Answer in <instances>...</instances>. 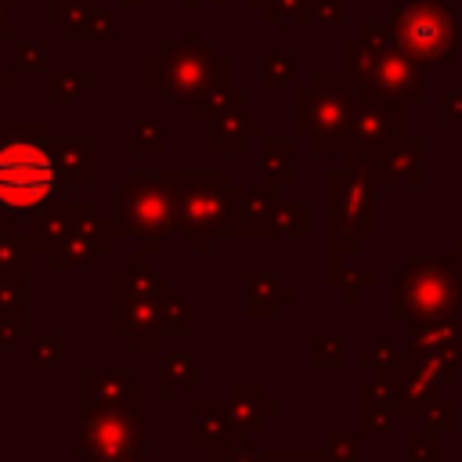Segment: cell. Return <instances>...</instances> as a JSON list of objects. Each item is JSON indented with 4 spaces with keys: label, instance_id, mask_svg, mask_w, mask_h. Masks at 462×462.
<instances>
[{
    "label": "cell",
    "instance_id": "23",
    "mask_svg": "<svg viewBox=\"0 0 462 462\" xmlns=\"http://www.w3.org/2000/svg\"><path fill=\"white\" fill-rule=\"evenodd\" d=\"M260 170H263V188H282L292 180V141L267 137L260 152Z\"/></svg>",
    "mask_w": 462,
    "mask_h": 462
},
{
    "label": "cell",
    "instance_id": "2",
    "mask_svg": "<svg viewBox=\"0 0 462 462\" xmlns=\"http://www.w3.org/2000/svg\"><path fill=\"white\" fill-rule=\"evenodd\" d=\"M350 79L361 94L393 101V105H422V65L408 58L397 43L390 25L365 22L354 40L343 43Z\"/></svg>",
    "mask_w": 462,
    "mask_h": 462
},
{
    "label": "cell",
    "instance_id": "34",
    "mask_svg": "<svg viewBox=\"0 0 462 462\" xmlns=\"http://www.w3.org/2000/svg\"><path fill=\"white\" fill-rule=\"evenodd\" d=\"M61 350H65V339L61 336H32L29 339V357L36 368H51L61 361Z\"/></svg>",
    "mask_w": 462,
    "mask_h": 462
},
{
    "label": "cell",
    "instance_id": "26",
    "mask_svg": "<svg viewBox=\"0 0 462 462\" xmlns=\"http://www.w3.org/2000/svg\"><path fill=\"white\" fill-rule=\"evenodd\" d=\"M242 90L238 87H217V90H209L199 105H195V116L199 119H206V123H220V119H227V116H235V112H242Z\"/></svg>",
    "mask_w": 462,
    "mask_h": 462
},
{
    "label": "cell",
    "instance_id": "51",
    "mask_svg": "<svg viewBox=\"0 0 462 462\" xmlns=\"http://www.w3.org/2000/svg\"><path fill=\"white\" fill-rule=\"evenodd\" d=\"M0 87H11V76H4V79H0Z\"/></svg>",
    "mask_w": 462,
    "mask_h": 462
},
{
    "label": "cell",
    "instance_id": "4",
    "mask_svg": "<svg viewBox=\"0 0 462 462\" xmlns=\"http://www.w3.org/2000/svg\"><path fill=\"white\" fill-rule=\"evenodd\" d=\"M462 303V278L455 256H411L393 289V314L415 321H455Z\"/></svg>",
    "mask_w": 462,
    "mask_h": 462
},
{
    "label": "cell",
    "instance_id": "43",
    "mask_svg": "<svg viewBox=\"0 0 462 462\" xmlns=\"http://www.w3.org/2000/svg\"><path fill=\"white\" fill-rule=\"evenodd\" d=\"M339 14H343V0H310V4H307V18L339 22Z\"/></svg>",
    "mask_w": 462,
    "mask_h": 462
},
{
    "label": "cell",
    "instance_id": "24",
    "mask_svg": "<svg viewBox=\"0 0 462 462\" xmlns=\"http://www.w3.org/2000/svg\"><path fill=\"white\" fill-rule=\"evenodd\" d=\"M249 137H260V123L242 119V116L235 112V116H227V119L213 123L209 144H213V152H220V155H224V152H242Z\"/></svg>",
    "mask_w": 462,
    "mask_h": 462
},
{
    "label": "cell",
    "instance_id": "20",
    "mask_svg": "<svg viewBox=\"0 0 462 462\" xmlns=\"http://www.w3.org/2000/svg\"><path fill=\"white\" fill-rule=\"evenodd\" d=\"M134 390L126 368L119 372H97V368H83V411L87 408H101V404H116Z\"/></svg>",
    "mask_w": 462,
    "mask_h": 462
},
{
    "label": "cell",
    "instance_id": "39",
    "mask_svg": "<svg viewBox=\"0 0 462 462\" xmlns=\"http://www.w3.org/2000/svg\"><path fill=\"white\" fill-rule=\"evenodd\" d=\"M372 282H375V274H372V271H339L332 285H339V289H343V296H346V300H354V296H357L365 285H372Z\"/></svg>",
    "mask_w": 462,
    "mask_h": 462
},
{
    "label": "cell",
    "instance_id": "6",
    "mask_svg": "<svg viewBox=\"0 0 462 462\" xmlns=\"http://www.w3.org/2000/svg\"><path fill=\"white\" fill-rule=\"evenodd\" d=\"M87 462H144V390L134 386L123 401L83 411Z\"/></svg>",
    "mask_w": 462,
    "mask_h": 462
},
{
    "label": "cell",
    "instance_id": "11",
    "mask_svg": "<svg viewBox=\"0 0 462 462\" xmlns=\"http://www.w3.org/2000/svg\"><path fill=\"white\" fill-rule=\"evenodd\" d=\"M177 177V231L191 238H213L231 227L235 184L220 170L173 173Z\"/></svg>",
    "mask_w": 462,
    "mask_h": 462
},
{
    "label": "cell",
    "instance_id": "42",
    "mask_svg": "<svg viewBox=\"0 0 462 462\" xmlns=\"http://www.w3.org/2000/svg\"><path fill=\"white\" fill-rule=\"evenodd\" d=\"M393 361H397V354H393L390 343H375L372 350L361 354V365H368V368H390Z\"/></svg>",
    "mask_w": 462,
    "mask_h": 462
},
{
    "label": "cell",
    "instance_id": "38",
    "mask_svg": "<svg viewBox=\"0 0 462 462\" xmlns=\"http://www.w3.org/2000/svg\"><path fill=\"white\" fill-rule=\"evenodd\" d=\"M343 361V343L336 336H310V365H339Z\"/></svg>",
    "mask_w": 462,
    "mask_h": 462
},
{
    "label": "cell",
    "instance_id": "50",
    "mask_svg": "<svg viewBox=\"0 0 462 462\" xmlns=\"http://www.w3.org/2000/svg\"><path fill=\"white\" fill-rule=\"evenodd\" d=\"M116 4H126V7H137V4H144V0H116Z\"/></svg>",
    "mask_w": 462,
    "mask_h": 462
},
{
    "label": "cell",
    "instance_id": "49",
    "mask_svg": "<svg viewBox=\"0 0 462 462\" xmlns=\"http://www.w3.org/2000/svg\"><path fill=\"white\" fill-rule=\"evenodd\" d=\"M455 260H458V278H462V242H458V253H455Z\"/></svg>",
    "mask_w": 462,
    "mask_h": 462
},
{
    "label": "cell",
    "instance_id": "32",
    "mask_svg": "<svg viewBox=\"0 0 462 462\" xmlns=\"http://www.w3.org/2000/svg\"><path fill=\"white\" fill-rule=\"evenodd\" d=\"M242 437H245V433H238V430H231L227 437H220V440L213 444V462H263L260 455H253V451L245 448Z\"/></svg>",
    "mask_w": 462,
    "mask_h": 462
},
{
    "label": "cell",
    "instance_id": "27",
    "mask_svg": "<svg viewBox=\"0 0 462 462\" xmlns=\"http://www.w3.org/2000/svg\"><path fill=\"white\" fill-rule=\"evenodd\" d=\"M263 235H307V206L303 202H274V209L267 213V224H263Z\"/></svg>",
    "mask_w": 462,
    "mask_h": 462
},
{
    "label": "cell",
    "instance_id": "10",
    "mask_svg": "<svg viewBox=\"0 0 462 462\" xmlns=\"http://www.w3.org/2000/svg\"><path fill=\"white\" fill-rule=\"evenodd\" d=\"M159 278L155 271L141 267V256H130V263L116 274L112 292V321L119 332L130 336L134 350H155L162 339V318H159Z\"/></svg>",
    "mask_w": 462,
    "mask_h": 462
},
{
    "label": "cell",
    "instance_id": "40",
    "mask_svg": "<svg viewBox=\"0 0 462 462\" xmlns=\"http://www.w3.org/2000/svg\"><path fill=\"white\" fill-rule=\"evenodd\" d=\"M393 415L397 411H390V408H361V433H383V430H390Z\"/></svg>",
    "mask_w": 462,
    "mask_h": 462
},
{
    "label": "cell",
    "instance_id": "37",
    "mask_svg": "<svg viewBox=\"0 0 462 462\" xmlns=\"http://www.w3.org/2000/svg\"><path fill=\"white\" fill-rule=\"evenodd\" d=\"M292 69H296L292 58H274V54H267V58L260 61V83L271 87V90H274V87H285V83L292 79Z\"/></svg>",
    "mask_w": 462,
    "mask_h": 462
},
{
    "label": "cell",
    "instance_id": "18",
    "mask_svg": "<svg viewBox=\"0 0 462 462\" xmlns=\"http://www.w3.org/2000/svg\"><path fill=\"white\" fill-rule=\"evenodd\" d=\"M227 411H231V426L238 433H256L263 426V419L274 415V401H267L260 386H231Z\"/></svg>",
    "mask_w": 462,
    "mask_h": 462
},
{
    "label": "cell",
    "instance_id": "13",
    "mask_svg": "<svg viewBox=\"0 0 462 462\" xmlns=\"http://www.w3.org/2000/svg\"><path fill=\"white\" fill-rule=\"evenodd\" d=\"M116 235H123V224H119V220H116V224H105V220L90 217V220L76 224L65 238H58V242L47 249V267H51V271L83 267V263L97 260L101 253H108V245H112Z\"/></svg>",
    "mask_w": 462,
    "mask_h": 462
},
{
    "label": "cell",
    "instance_id": "12",
    "mask_svg": "<svg viewBox=\"0 0 462 462\" xmlns=\"http://www.w3.org/2000/svg\"><path fill=\"white\" fill-rule=\"evenodd\" d=\"M408 130V116L404 105L372 97V94H354V116H350V134H346V148L339 155H372L383 144H390L393 137H401Z\"/></svg>",
    "mask_w": 462,
    "mask_h": 462
},
{
    "label": "cell",
    "instance_id": "14",
    "mask_svg": "<svg viewBox=\"0 0 462 462\" xmlns=\"http://www.w3.org/2000/svg\"><path fill=\"white\" fill-rule=\"evenodd\" d=\"M422 152H426L422 141L401 134L365 159L379 184H422Z\"/></svg>",
    "mask_w": 462,
    "mask_h": 462
},
{
    "label": "cell",
    "instance_id": "25",
    "mask_svg": "<svg viewBox=\"0 0 462 462\" xmlns=\"http://www.w3.org/2000/svg\"><path fill=\"white\" fill-rule=\"evenodd\" d=\"M199 375V361L195 354L188 350H177V354H166L159 361V379H162V397H177L184 386H191Z\"/></svg>",
    "mask_w": 462,
    "mask_h": 462
},
{
    "label": "cell",
    "instance_id": "28",
    "mask_svg": "<svg viewBox=\"0 0 462 462\" xmlns=\"http://www.w3.org/2000/svg\"><path fill=\"white\" fill-rule=\"evenodd\" d=\"M159 318H162V332H177V336H188V332H191L188 303H184L180 292L170 289V285L159 289Z\"/></svg>",
    "mask_w": 462,
    "mask_h": 462
},
{
    "label": "cell",
    "instance_id": "31",
    "mask_svg": "<svg viewBox=\"0 0 462 462\" xmlns=\"http://www.w3.org/2000/svg\"><path fill=\"white\" fill-rule=\"evenodd\" d=\"M419 419H426V430H433V433H455V430H458V422H455V401H448L444 393L433 397V401L419 411Z\"/></svg>",
    "mask_w": 462,
    "mask_h": 462
},
{
    "label": "cell",
    "instance_id": "48",
    "mask_svg": "<svg viewBox=\"0 0 462 462\" xmlns=\"http://www.w3.org/2000/svg\"><path fill=\"white\" fill-rule=\"evenodd\" d=\"M263 462H296L292 455H263Z\"/></svg>",
    "mask_w": 462,
    "mask_h": 462
},
{
    "label": "cell",
    "instance_id": "7",
    "mask_svg": "<svg viewBox=\"0 0 462 462\" xmlns=\"http://www.w3.org/2000/svg\"><path fill=\"white\" fill-rule=\"evenodd\" d=\"M227 61L195 40H166L159 54L148 58V87L162 90L173 101L199 105L209 90L224 83Z\"/></svg>",
    "mask_w": 462,
    "mask_h": 462
},
{
    "label": "cell",
    "instance_id": "36",
    "mask_svg": "<svg viewBox=\"0 0 462 462\" xmlns=\"http://www.w3.org/2000/svg\"><path fill=\"white\" fill-rule=\"evenodd\" d=\"M253 7H260L263 11V18L267 22H274V18H300V22H307V4L310 0H249Z\"/></svg>",
    "mask_w": 462,
    "mask_h": 462
},
{
    "label": "cell",
    "instance_id": "15",
    "mask_svg": "<svg viewBox=\"0 0 462 462\" xmlns=\"http://www.w3.org/2000/svg\"><path fill=\"white\" fill-rule=\"evenodd\" d=\"M90 217H94V206H72V202H61L58 199V202H51V206H43V209L32 213V224L25 231V238L36 249H51L58 238H65L76 224H83Z\"/></svg>",
    "mask_w": 462,
    "mask_h": 462
},
{
    "label": "cell",
    "instance_id": "41",
    "mask_svg": "<svg viewBox=\"0 0 462 462\" xmlns=\"http://www.w3.org/2000/svg\"><path fill=\"white\" fill-rule=\"evenodd\" d=\"M43 58H47L43 43H32V47L22 43V47H18V61H14V69H18V72H25V69H29V72H40V69H43Z\"/></svg>",
    "mask_w": 462,
    "mask_h": 462
},
{
    "label": "cell",
    "instance_id": "35",
    "mask_svg": "<svg viewBox=\"0 0 462 462\" xmlns=\"http://www.w3.org/2000/svg\"><path fill=\"white\" fill-rule=\"evenodd\" d=\"M408 458H411V462H440V458H444L440 437H437L433 430L411 433V437H408Z\"/></svg>",
    "mask_w": 462,
    "mask_h": 462
},
{
    "label": "cell",
    "instance_id": "47",
    "mask_svg": "<svg viewBox=\"0 0 462 462\" xmlns=\"http://www.w3.org/2000/svg\"><path fill=\"white\" fill-rule=\"evenodd\" d=\"M455 350H458V361H462V321H455Z\"/></svg>",
    "mask_w": 462,
    "mask_h": 462
},
{
    "label": "cell",
    "instance_id": "1",
    "mask_svg": "<svg viewBox=\"0 0 462 462\" xmlns=\"http://www.w3.org/2000/svg\"><path fill=\"white\" fill-rule=\"evenodd\" d=\"M47 123H0V209L7 217L36 213L61 199L65 177L54 152L43 148Z\"/></svg>",
    "mask_w": 462,
    "mask_h": 462
},
{
    "label": "cell",
    "instance_id": "5",
    "mask_svg": "<svg viewBox=\"0 0 462 462\" xmlns=\"http://www.w3.org/2000/svg\"><path fill=\"white\" fill-rule=\"evenodd\" d=\"M354 79L346 76H328V72H314L310 87L296 90L292 101V119H296V134L310 141L314 152H343L346 148V134H350V116H354Z\"/></svg>",
    "mask_w": 462,
    "mask_h": 462
},
{
    "label": "cell",
    "instance_id": "8",
    "mask_svg": "<svg viewBox=\"0 0 462 462\" xmlns=\"http://www.w3.org/2000/svg\"><path fill=\"white\" fill-rule=\"evenodd\" d=\"M123 235H148V249H159L166 231H177V177L134 173L112 191Z\"/></svg>",
    "mask_w": 462,
    "mask_h": 462
},
{
    "label": "cell",
    "instance_id": "3",
    "mask_svg": "<svg viewBox=\"0 0 462 462\" xmlns=\"http://www.w3.org/2000/svg\"><path fill=\"white\" fill-rule=\"evenodd\" d=\"M375 188L365 155H343V166L328 173V282L339 274V256L375 231Z\"/></svg>",
    "mask_w": 462,
    "mask_h": 462
},
{
    "label": "cell",
    "instance_id": "19",
    "mask_svg": "<svg viewBox=\"0 0 462 462\" xmlns=\"http://www.w3.org/2000/svg\"><path fill=\"white\" fill-rule=\"evenodd\" d=\"M32 282L29 271H0V321H14L18 328H29L32 318Z\"/></svg>",
    "mask_w": 462,
    "mask_h": 462
},
{
    "label": "cell",
    "instance_id": "22",
    "mask_svg": "<svg viewBox=\"0 0 462 462\" xmlns=\"http://www.w3.org/2000/svg\"><path fill=\"white\" fill-rule=\"evenodd\" d=\"M195 444L199 448H213L220 437H227L235 426H231V411H227V401H199L195 404Z\"/></svg>",
    "mask_w": 462,
    "mask_h": 462
},
{
    "label": "cell",
    "instance_id": "29",
    "mask_svg": "<svg viewBox=\"0 0 462 462\" xmlns=\"http://www.w3.org/2000/svg\"><path fill=\"white\" fill-rule=\"evenodd\" d=\"M32 267V245L29 238H18L11 224L0 231V271H29Z\"/></svg>",
    "mask_w": 462,
    "mask_h": 462
},
{
    "label": "cell",
    "instance_id": "52",
    "mask_svg": "<svg viewBox=\"0 0 462 462\" xmlns=\"http://www.w3.org/2000/svg\"><path fill=\"white\" fill-rule=\"evenodd\" d=\"M180 4H199V0H180Z\"/></svg>",
    "mask_w": 462,
    "mask_h": 462
},
{
    "label": "cell",
    "instance_id": "30",
    "mask_svg": "<svg viewBox=\"0 0 462 462\" xmlns=\"http://www.w3.org/2000/svg\"><path fill=\"white\" fill-rule=\"evenodd\" d=\"M87 87H94V76H90V72H51V79H47V101H51V105L72 101V97H79Z\"/></svg>",
    "mask_w": 462,
    "mask_h": 462
},
{
    "label": "cell",
    "instance_id": "16",
    "mask_svg": "<svg viewBox=\"0 0 462 462\" xmlns=\"http://www.w3.org/2000/svg\"><path fill=\"white\" fill-rule=\"evenodd\" d=\"M51 152H54V162H58L65 184H72V188L94 184V141L90 137H61L51 144Z\"/></svg>",
    "mask_w": 462,
    "mask_h": 462
},
{
    "label": "cell",
    "instance_id": "45",
    "mask_svg": "<svg viewBox=\"0 0 462 462\" xmlns=\"http://www.w3.org/2000/svg\"><path fill=\"white\" fill-rule=\"evenodd\" d=\"M444 119H455V123H462V90H451V94H444Z\"/></svg>",
    "mask_w": 462,
    "mask_h": 462
},
{
    "label": "cell",
    "instance_id": "44",
    "mask_svg": "<svg viewBox=\"0 0 462 462\" xmlns=\"http://www.w3.org/2000/svg\"><path fill=\"white\" fill-rule=\"evenodd\" d=\"M354 437H343V433H332L328 437V455L332 458H339V462H354L357 458V451H354Z\"/></svg>",
    "mask_w": 462,
    "mask_h": 462
},
{
    "label": "cell",
    "instance_id": "46",
    "mask_svg": "<svg viewBox=\"0 0 462 462\" xmlns=\"http://www.w3.org/2000/svg\"><path fill=\"white\" fill-rule=\"evenodd\" d=\"M11 4H14V0H0V36H4V40L14 36V29H11Z\"/></svg>",
    "mask_w": 462,
    "mask_h": 462
},
{
    "label": "cell",
    "instance_id": "9",
    "mask_svg": "<svg viewBox=\"0 0 462 462\" xmlns=\"http://www.w3.org/2000/svg\"><path fill=\"white\" fill-rule=\"evenodd\" d=\"M386 25L393 32V43L408 58H415L422 69L444 61L458 43L455 7L444 0H408L393 11Z\"/></svg>",
    "mask_w": 462,
    "mask_h": 462
},
{
    "label": "cell",
    "instance_id": "33",
    "mask_svg": "<svg viewBox=\"0 0 462 462\" xmlns=\"http://www.w3.org/2000/svg\"><path fill=\"white\" fill-rule=\"evenodd\" d=\"M159 148H162V126L155 123V119H141L137 126H134V134H130V152L134 155H159Z\"/></svg>",
    "mask_w": 462,
    "mask_h": 462
},
{
    "label": "cell",
    "instance_id": "21",
    "mask_svg": "<svg viewBox=\"0 0 462 462\" xmlns=\"http://www.w3.org/2000/svg\"><path fill=\"white\" fill-rule=\"evenodd\" d=\"M289 296H292V289H282L274 274H267V271H249L245 274V300H249L245 314L249 318H256V314L271 318L278 310V303L289 300Z\"/></svg>",
    "mask_w": 462,
    "mask_h": 462
},
{
    "label": "cell",
    "instance_id": "17",
    "mask_svg": "<svg viewBox=\"0 0 462 462\" xmlns=\"http://www.w3.org/2000/svg\"><path fill=\"white\" fill-rule=\"evenodd\" d=\"M271 209H274V191L271 188H260V191H238L235 188L227 235H263V224H267Z\"/></svg>",
    "mask_w": 462,
    "mask_h": 462
}]
</instances>
